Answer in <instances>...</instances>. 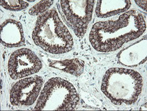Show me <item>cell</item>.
<instances>
[{
  "label": "cell",
  "mask_w": 147,
  "mask_h": 111,
  "mask_svg": "<svg viewBox=\"0 0 147 111\" xmlns=\"http://www.w3.org/2000/svg\"><path fill=\"white\" fill-rule=\"evenodd\" d=\"M146 30L144 16L136 10L122 14L115 21L95 23L90 34V41L96 51H115L124 44L136 40Z\"/></svg>",
  "instance_id": "6da1fadb"
},
{
  "label": "cell",
  "mask_w": 147,
  "mask_h": 111,
  "mask_svg": "<svg viewBox=\"0 0 147 111\" xmlns=\"http://www.w3.org/2000/svg\"><path fill=\"white\" fill-rule=\"evenodd\" d=\"M32 40L43 50L53 54L67 53L71 50L74 44L72 35L54 8L38 17Z\"/></svg>",
  "instance_id": "7a4b0ae2"
},
{
  "label": "cell",
  "mask_w": 147,
  "mask_h": 111,
  "mask_svg": "<svg viewBox=\"0 0 147 111\" xmlns=\"http://www.w3.org/2000/svg\"><path fill=\"white\" fill-rule=\"evenodd\" d=\"M142 86L143 79L138 72L122 68H112L105 72L101 88L113 104L131 105L137 101Z\"/></svg>",
  "instance_id": "3957f363"
},
{
  "label": "cell",
  "mask_w": 147,
  "mask_h": 111,
  "mask_svg": "<svg viewBox=\"0 0 147 111\" xmlns=\"http://www.w3.org/2000/svg\"><path fill=\"white\" fill-rule=\"evenodd\" d=\"M79 96L74 86L61 78H53L44 85L34 110H74Z\"/></svg>",
  "instance_id": "277c9868"
},
{
  "label": "cell",
  "mask_w": 147,
  "mask_h": 111,
  "mask_svg": "<svg viewBox=\"0 0 147 111\" xmlns=\"http://www.w3.org/2000/svg\"><path fill=\"white\" fill-rule=\"evenodd\" d=\"M64 17L74 32L82 38L87 32L95 4L94 1H61Z\"/></svg>",
  "instance_id": "5b68a950"
},
{
  "label": "cell",
  "mask_w": 147,
  "mask_h": 111,
  "mask_svg": "<svg viewBox=\"0 0 147 111\" xmlns=\"http://www.w3.org/2000/svg\"><path fill=\"white\" fill-rule=\"evenodd\" d=\"M42 68L40 58L27 48H21L11 55L8 63L10 77L17 79L37 73Z\"/></svg>",
  "instance_id": "8992f818"
},
{
  "label": "cell",
  "mask_w": 147,
  "mask_h": 111,
  "mask_svg": "<svg viewBox=\"0 0 147 111\" xmlns=\"http://www.w3.org/2000/svg\"><path fill=\"white\" fill-rule=\"evenodd\" d=\"M43 84L40 77L21 79L16 82L10 91L9 100L14 106H30L37 99Z\"/></svg>",
  "instance_id": "52a82bcc"
},
{
  "label": "cell",
  "mask_w": 147,
  "mask_h": 111,
  "mask_svg": "<svg viewBox=\"0 0 147 111\" xmlns=\"http://www.w3.org/2000/svg\"><path fill=\"white\" fill-rule=\"evenodd\" d=\"M147 57V40H141L121 50L117 55L118 63L127 67H136L144 64Z\"/></svg>",
  "instance_id": "ba28073f"
},
{
  "label": "cell",
  "mask_w": 147,
  "mask_h": 111,
  "mask_svg": "<svg viewBox=\"0 0 147 111\" xmlns=\"http://www.w3.org/2000/svg\"><path fill=\"white\" fill-rule=\"evenodd\" d=\"M1 42L7 48H16L25 44L21 24L14 20L8 19L1 25Z\"/></svg>",
  "instance_id": "9c48e42d"
},
{
  "label": "cell",
  "mask_w": 147,
  "mask_h": 111,
  "mask_svg": "<svg viewBox=\"0 0 147 111\" xmlns=\"http://www.w3.org/2000/svg\"><path fill=\"white\" fill-rule=\"evenodd\" d=\"M131 5V2L126 0L98 1L95 13L99 18H107L127 11Z\"/></svg>",
  "instance_id": "30bf717a"
},
{
  "label": "cell",
  "mask_w": 147,
  "mask_h": 111,
  "mask_svg": "<svg viewBox=\"0 0 147 111\" xmlns=\"http://www.w3.org/2000/svg\"><path fill=\"white\" fill-rule=\"evenodd\" d=\"M50 67L63 71L74 76L79 77L83 73L85 64L82 60L74 58L63 61H51Z\"/></svg>",
  "instance_id": "8fae6325"
},
{
  "label": "cell",
  "mask_w": 147,
  "mask_h": 111,
  "mask_svg": "<svg viewBox=\"0 0 147 111\" xmlns=\"http://www.w3.org/2000/svg\"><path fill=\"white\" fill-rule=\"evenodd\" d=\"M1 5L4 8L10 11H21L27 8L29 4L25 1L19 0H5L1 1Z\"/></svg>",
  "instance_id": "7c38bea8"
},
{
  "label": "cell",
  "mask_w": 147,
  "mask_h": 111,
  "mask_svg": "<svg viewBox=\"0 0 147 111\" xmlns=\"http://www.w3.org/2000/svg\"><path fill=\"white\" fill-rule=\"evenodd\" d=\"M53 1H41L29 10V14L35 16L45 13V12L53 5Z\"/></svg>",
  "instance_id": "4fadbf2b"
},
{
  "label": "cell",
  "mask_w": 147,
  "mask_h": 111,
  "mask_svg": "<svg viewBox=\"0 0 147 111\" xmlns=\"http://www.w3.org/2000/svg\"><path fill=\"white\" fill-rule=\"evenodd\" d=\"M137 5L144 11H146V1H136Z\"/></svg>",
  "instance_id": "5bb4252c"
}]
</instances>
